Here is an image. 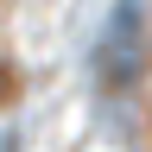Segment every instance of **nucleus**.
<instances>
[{"label": "nucleus", "instance_id": "nucleus-1", "mask_svg": "<svg viewBox=\"0 0 152 152\" xmlns=\"http://www.w3.org/2000/svg\"><path fill=\"white\" fill-rule=\"evenodd\" d=\"M140 57H146V19H140V0H114L102 38H95V76L108 89H127L140 76Z\"/></svg>", "mask_w": 152, "mask_h": 152}]
</instances>
